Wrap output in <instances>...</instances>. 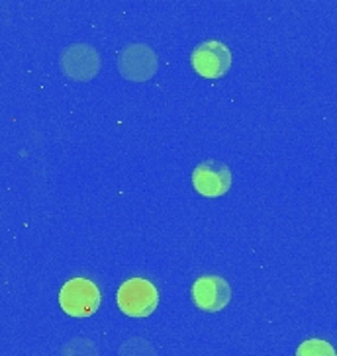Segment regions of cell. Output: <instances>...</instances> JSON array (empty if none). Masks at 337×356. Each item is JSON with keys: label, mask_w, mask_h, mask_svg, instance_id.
<instances>
[{"label": "cell", "mask_w": 337, "mask_h": 356, "mask_svg": "<svg viewBox=\"0 0 337 356\" xmlns=\"http://www.w3.org/2000/svg\"><path fill=\"white\" fill-rule=\"evenodd\" d=\"M116 304L127 317H149L157 309L159 292L148 278H127L118 288Z\"/></svg>", "instance_id": "1"}, {"label": "cell", "mask_w": 337, "mask_h": 356, "mask_svg": "<svg viewBox=\"0 0 337 356\" xmlns=\"http://www.w3.org/2000/svg\"><path fill=\"white\" fill-rule=\"evenodd\" d=\"M102 293L88 278H71L59 290V305L71 317H91L100 307Z\"/></svg>", "instance_id": "2"}, {"label": "cell", "mask_w": 337, "mask_h": 356, "mask_svg": "<svg viewBox=\"0 0 337 356\" xmlns=\"http://www.w3.org/2000/svg\"><path fill=\"white\" fill-rule=\"evenodd\" d=\"M190 65L204 79H220L232 67V51L218 40L198 43L190 53Z\"/></svg>", "instance_id": "3"}, {"label": "cell", "mask_w": 337, "mask_h": 356, "mask_svg": "<svg viewBox=\"0 0 337 356\" xmlns=\"http://www.w3.org/2000/svg\"><path fill=\"white\" fill-rule=\"evenodd\" d=\"M157 55L149 45H143V43L127 45L118 57V69H120L122 76L127 81H134V83L149 81L157 73Z\"/></svg>", "instance_id": "4"}, {"label": "cell", "mask_w": 337, "mask_h": 356, "mask_svg": "<svg viewBox=\"0 0 337 356\" xmlns=\"http://www.w3.org/2000/svg\"><path fill=\"white\" fill-rule=\"evenodd\" d=\"M190 296L194 305L202 309V312H221L226 305L232 300V288L226 278L216 276V274H208V276H201L196 278L192 288H190Z\"/></svg>", "instance_id": "5"}, {"label": "cell", "mask_w": 337, "mask_h": 356, "mask_svg": "<svg viewBox=\"0 0 337 356\" xmlns=\"http://www.w3.org/2000/svg\"><path fill=\"white\" fill-rule=\"evenodd\" d=\"M59 63H61V71L69 79L91 81L100 71V55L93 45L77 43V45H71L61 53Z\"/></svg>", "instance_id": "6"}, {"label": "cell", "mask_w": 337, "mask_h": 356, "mask_svg": "<svg viewBox=\"0 0 337 356\" xmlns=\"http://www.w3.org/2000/svg\"><path fill=\"white\" fill-rule=\"evenodd\" d=\"M192 186L206 198L224 196L232 188V170L218 161H204L192 172Z\"/></svg>", "instance_id": "7"}, {"label": "cell", "mask_w": 337, "mask_h": 356, "mask_svg": "<svg viewBox=\"0 0 337 356\" xmlns=\"http://www.w3.org/2000/svg\"><path fill=\"white\" fill-rule=\"evenodd\" d=\"M296 356H337L336 348L322 339H308L298 346Z\"/></svg>", "instance_id": "8"}]
</instances>
